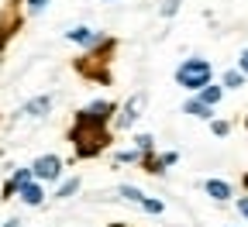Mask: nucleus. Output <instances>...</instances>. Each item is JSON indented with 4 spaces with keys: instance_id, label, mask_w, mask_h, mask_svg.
I'll return each mask as SVG.
<instances>
[{
    "instance_id": "nucleus-1",
    "label": "nucleus",
    "mask_w": 248,
    "mask_h": 227,
    "mask_svg": "<svg viewBox=\"0 0 248 227\" xmlns=\"http://www.w3.org/2000/svg\"><path fill=\"white\" fill-rule=\"evenodd\" d=\"M69 141L76 148V158H93L100 155L110 141V135L104 131V124H90V121H76L73 131H69Z\"/></svg>"
},
{
    "instance_id": "nucleus-2",
    "label": "nucleus",
    "mask_w": 248,
    "mask_h": 227,
    "mask_svg": "<svg viewBox=\"0 0 248 227\" xmlns=\"http://www.w3.org/2000/svg\"><path fill=\"white\" fill-rule=\"evenodd\" d=\"M210 76H214V66L207 59H183V66L176 69V83L183 90H197V93L210 86Z\"/></svg>"
},
{
    "instance_id": "nucleus-3",
    "label": "nucleus",
    "mask_w": 248,
    "mask_h": 227,
    "mask_svg": "<svg viewBox=\"0 0 248 227\" xmlns=\"http://www.w3.org/2000/svg\"><path fill=\"white\" fill-rule=\"evenodd\" d=\"M31 172H35L38 182H55L62 176V162H59V155H42V158H35Z\"/></svg>"
},
{
    "instance_id": "nucleus-4",
    "label": "nucleus",
    "mask_w": 248,
    "mask_h": 227,
    "mask_svg": "<svg viewBox=\"0 0 248 227\" xmlns=\"http://www.w3.org/2000/svg\"><path fill=\"white\" fill-rule=\"evenodd\" d=\"M114 114V104L110 100H93L90 107H83L76 114V121H90V124H107V117Z\"/></svg>"
},
{
    "instance_id": "nucleus-5",
    "label": "nucleus",
    "mask_w": 248,
    "mask_h": 227,
    "mask_svg": "<svg viewBox=\"0 0 248 227\" xmlns=\"http://www.w3.org/2000/svg\"><path fill=\"white\" fill-rule=\"evenodd\" d=\"M141 107H145V93H135L131 100L121 107V114H117V127H131V124L141 117Z\"/></svg>"
},
{
    "instance_id": "nucleus-6",
    "label": "nucleus",
    "mask_w": 248,
    "mask_h": 227,
    "mask_svg": "<svg viewBox=\"0 0 248 227\" xmlns=\"http://www.w3.org/2000/svg\"><path fill=\"white\" fill-rule=\"evenodd\" d=\"M48 110H52V96H35L17 110V117H45Z\"/></svg>"
},
{
    "instance_id": "nucleus-7",
    "label": "nucleus",
    "mask_w": 248,
    "mask_h": 227,
    "mask_svg": "<svg viewBox=\"0 0 248 227\" xmlns=\"http://www.w3.org/2000/svg\"><path fill=\"white\" fill-rule=\"evenodd\" d=\"M66 38L76 42V45H104L107 42L104 35H97V31H90V28H73V31H66Z\"/></svg>"
},
{
    "instance_id": "nucleus-8",
    "label": "nucleus",
    "mask_w": 248,
    "mask_h": 227,
    "mask_svg": "<svg viewBox=\"0 0 248 227\" xmlns=\"http://www.w3.org/2000/svg\"><path fill=\"white\" fill-rule=\"evenodd\" d=\"M17 197H21L28 207H38V203L45 200V189H42L38 182H28V186H21V189H17Z\"/></svg>"
},
{
    "instance_id": "nucleus-9",
    "label": "nucleus",
    "mask_w": 248,
    "mask_h": 227,
    "mask_svg": "<svg viewBox=\"0 0 248 227\" xmlns=\"http://www.w3.org/2000/svg\"><path fill=\"white\" fill-rule=\"evenodd\" d=\"M207 197H214V200H228V197H231V186H228L224 179H207Z\"/></svg>"
},
{
    "instance_id": "nucleus-10",
    "label": "nucleus",
    "mask_w": 248,
    "mask_h": 227,
    "mask_svg": "<svg viewBox=\"0 0 248 227\" xmlns=\"http://www.w3.org/2000/svg\"><path fill=\"white\" fill-rule=\"evenodd\" d=\"M183 110H186V114H193V117H200V121H210V110H214V107L203 104V100H190Z\"/></svg>"
},
{
    "instance_id": "nucleus-11",
    "label": "nucleus",
    "mask_w": 248,
    "mask_h": 227,
    "mask_svg": "<svg viewBox=\"0 0 248 227\" xmlns=\"http://www.w3.org/2000/svg\"><path fill=\"white\" fill-rule=\"evenodd\" d=\"M245 76H248V73H241V69H228V73H224V86H228V90H238V86H245Z\"/></svg>"
},
{
    "instance_id": "nucleus-12",
    "label": "nucleus",
    "mask_w": 248,
    "mask_h": 227,
    "mask_svg": "<svg viewBox=\"0 0 248 227\" xmlns=\"http://www.w3.org/2000/svg\"><path fill=\"white\" fill-rule=\"evenodd\" d=\"M221 93H224L221 86H203V90H200V100L214 107V104H221Z\"/></svg>"
},
{
    "instance_id": "nucleus-13",
    "label": "nucleus",
    "mask_w": 248,
    "mask_h": 227,
    "mask_svg": "<svg viewBox=\"0 0 248 227\" xmlns=\"http://www.w3.org/2000/svg\"><path fill=\"white\" fill-rule=\"evenodd\" d=\"M121 197H124V200H131V203H138V207L145 203V193H141L138 186H121Z\"/></svg>"
},
{
    "instance_id": "nucleus-14",
    "label": "nucleus",
    "mask_w": 248,
    "mask_h": 227,
    "mask_svg": "<svg viewBox=\"0 0 248 227\" xmlns=\"http://www.w3.org/2000/svg\"><path fill=\"white\" fill-rule=\"evenodd\" d=\"M76 189H79V179L73 176V179H66V182H62V186H59V193H55V197H59V200H69V197H73V193H76Z\"/></svg>"
},
{
    "instance_id": "nucleus-15",
    "label": "nucleus",
    "mask_w": 248,
    "mask_h": 227,
    "mask_svg": "<svg viewBox=\"0 0 248 227\" xmlns=\"http://www.w3.org/2000/svg\"><path fill=\"white\" fill-rule=\"evenodd\" d=\"M145 151H138V148H128V151H117V162H138Z\"/></svg>"
},
{
    "instance_id": "nucleus-16",
    "label": "nucleus",
    "mask_w": 248,
    "mask_h": 227,
    "mask_svg": "<svg viewBox=\"0 0 248 227\" xmlns=\"http://www.w3.org/2000/svg\"><path fill=\"white\" fill-rule=\"evenodd\" d=\"M135 148L148 155V151H152V135H138V138H135Z\"/></svg>"
},
{
    "instance_id": "nucleus-17",
    "label": "nucleus",
    "mask_w": 248,
    "mask_h": 227,
    "mask_svg": "<svg viewBox=\"0 0 248 227\" xmlns=\"http://www.w3.org/2000/svg\"><path fill=\"white\" fill-rule=\"evenodd\" d=\"M141 210H145V213H162V203H159V200H148V197H145Z\"/></svg>"
},
{
    "instance_id": "nucleus-18",
    "label": "nucleus",
    "mask_w": 248,
    "mask_h": 227,
    "mask_svg": "<svg viewBox=\"0 0 248 227\" xmlns=\"http://www.w3.org/2000/svg\"><path fill=\"white\" fill-rule=\"evenodd\" d=\"M176 7H179V0H166V4H162V14H166V17H172V14H176Z\"/></svg>"
},
{
    "instance_id": "nucleus-19",
    "label": "nucleus",
    "mask_w": 248,
    "mask_h": 227,
    "mask_svg": "<svg viewBox=\"0 0 248 227\" xmlns=\"http://www.w3.org/2000/svg\"><path fill=\"white\" fill-rule=\"evenodd\" d=\"M45 4H48V0H28V11H31V14H38Z\"/></svg>"
},
{
    "instance_id": "nucleus-20",
    "label": "nucleus",
    "mask_w": 248,
    "mask_h": 227,
    "mask_svg": "<svg viewBox=\"0 0 248 227\" xmlns=\"http://www.w3.org/2000/svg\"><path fill=\"white\" fill-rule=\"evenodd\" d=\"M210 127H214V135H221V138H224V135H228V124H224V121H214V124H210Z\"/></svg>"
},
{
    "instance_id": "nucleus-21",
    "label": "nucleus",
    "mask_w": 248,
    "mask_h": 227,
    "mask_svg": "<svg viewBox=\"0 0 248 227\" xmlns=\"http://www.w3.org/2000/svg\"><path fill=\"white\" fill-rule=\"evenodd\" d=\"M238 210H241V213L248 217V197H238Z\"/></svg>"
},
{
    "instance_id": "nucleus-22",
    "label": "nucleus",
    "mask_w": 248,
    "mask_h": 227,
    "mask_svg": "<svg viewBox=\"0 0 248 227\" xmlns=\"http://www.w3.org/2000/svg\"><path fill=\"white\" fill-rule=\"evenodd\" d=\"M238 62H241V73H248V48L241 52V59H238Z\"/></svg>"
},
{
    "instance_id": "nucleus-23",
    "label": "nucleus",
    "mask_w": 248,
    "mask_h": 227,
    "mask_svg": "<svg viewBox=\"0 0 248 227\" xmlns=\"http://www.w3.org/2000/svg\"><path fill=\"white\" fill-rule=\"evenodd\" d=\"M17 224H21V220H7V224H4V227H17Z\"/></svg>"
},
{
    "instance_id": "nucleus-24",
    "label": "nucleus",
    "mask_w": 248,
    "mask_h": 227,
    "mask_svg": "<svg viewBox=\"0 0 248 227\" xmlns=\"http://www.w3.org/2000/svg\"><path fill=\"white\" fill-rule=\"evenodd\" d=\"M245 127H248V121H245Z\"/></svg>"
}]
</instances>
